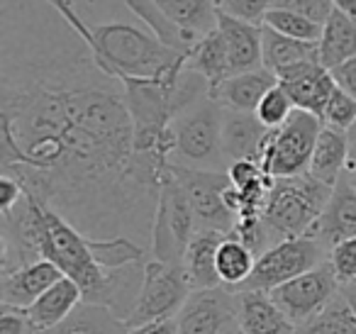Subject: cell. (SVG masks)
I'll use <instances>...</instances> for the list:
<instances>
[{
  "label": "cell",
  "instance_id": "6da1fadb",
  "mask_svg": "<svg viewBox=\"0 0 356 334\" xmlns=\"http://www.w3.org/2000/svg\"><path fill=\"white\" fill-rule=\"evenodd\" d=\"M0 166L88 239L152 249L163 181L137 161L122 81L47 0H3Z\"/></svg>",
  "mask_w": 356,
  "mask_h": 334
},
{
  "label": "cell",
  "instance_id": "7a4b0ae2",
  "mask_svg": "<svg viewBox=\"0 0 356 334\" xmlns=\"http://www.w3.org/2000/svg\"><path fill=\"white\" fill-rule=\"evenodd\" d=\"M69 22L71 30L88 45L100 69L118 81L159 79L188 59L166 49L152 32H144L137 25H127V22L90 25L81 15H74Z\"/></svg>",
  "mask_w": 356,
  "mask_h": 334
},
{
  "label": "cell",
  "instance_id": "3957f363",
  "mask_svg": "<svg viewBox=\"0 0 356 334\" xmlns=\"http://www.w3.org/2000/svg\"><path fill=\"white\" fill-rule=\"evenodd\" d=\"M334 188L315 181L310 173L291 178H273L268 202L261 217L278 241L305 237L325 212Z\"/></svg>",
  "mask_w": 356,
  "mask_h": 334
},
{
  "label": "cell",
  "instance_id": "277c9868",
  "mask_svg": "<svg viewBox=\"0 0 356 334\" xmlns=\"http://www.w3.org/2000/svg\"><path fill=\"white\" fill-rule=\"evenodd\" d=\"M225 110L213 98H205L173 120L171 166L227 171L222 154Z\"/></svg>",
  "mask_w": 356,
  "mask_h": 334
},
{
  "label": "cell",
  "instance_id": "5b68a950",
  "mask_svg": "<svg viewBox=\"0 0 356 334\" xmlns=\"http://www.w3.org/2000/svg\"><path fill=\"white\" fill-rule=\"evenodd\" d=\"M198 232L195 227V215L186 191L176 181L173 171L168 168L166 178L159 191V205L154 215L152 230V259L163 261V264L184 266V256L188 249L191 239Z\"/></svg>",
  "mask_w": 356,
  "mask_h": 334
},
{
  "label": "cell",
  "instance_id": "8992f818",
  "mask_svg": "<svg viewBox=\"0 0 356 334\" xmlns=\"http://www.w3.org/2000/svg\"><path fill=\"white\" fill-rule=\"evenodd\" d=\"M322 120L305 110H293V115L278 129H271L261 157V168L271 178L302 176L310 168L317 137L322 132Z\"/></svg>",
  "mask_w": 356,
  "mask_h": 334
},
{
  "label": "cell",
  "instance_id": "52a82bcc",
  "mask_svg": "<svg viewBox=\"0 0 356 334\" xmlns=\"http://www.w3.org/2000/svg\"><path fill=\"white\" fill-rule=\"evenodd\" d=\"M327 256H330V251H327L312 234L283 239V241H278L276 246H271L266 254L259 256L257 266H254V273L249 276V280L239 290H261V293H271V290L291 283L298 276L307 273V271L325 264Z\"/></svg>",
  "mask_w": 356,
  "mask_h": 334
},
{
  "label": "cell",
  "instance_id": "ba28073f",
  "mask_svg": "<svg viewBox=\"0 0 356 334\" xmlns=\"http://www.w3.org/2000/svg\"><path fill=\"white\" fill-rule=\"evenodd\" d=\"M193 293L186 278L184 266L163 264L149 256L144 264V280L139 298L134 303V310L127 319V327H139V324L156 322V319L176 317Z\"/></svg>",
  "mask_w": 356,
  "mask_h": 334
},
{
  "label": "cell",
  "instance_id": "9c48e42d",
  "mask_svg": "<svg viewBox=\"0 0 356 334\" xmlns=\"http://www.w3.org/2000/svg\"><path fill=\"white\" fill-rule=\"evenodd\" d=\"M176 181L186 191L195 215V227L232 234L237 217L225 202V191L232 186L227 171H203V168L171 166Z\"/></svg>",
  "mask_w": 356,
  "mask_h": 334
},
{
  "label": "cell",
  "instance_id": "30bf717a",
  "mask_svg": "<svg viewBox=\"0 0 356 334\" xmlns=\"http://www.w3.org/2000/svg\"><path fill=\"white\" fill-rule=\"evenodd\" d=\"M341 290V283L337 278L330 261L320 264L317 269L293 278L291 283L271 290V300L286 312V317L296 324L298 329L305 322H310L325 305Z\"/></svg>",
  "mask_w": 356,
  "mask_h": 334
},
{
  "label": "cell",
  "instance_id": "8fae6325",
  "mask_svg": "<svg viewBox=\"0 0 356 334\" xmlns=\"http://www.w3.org/2000/svg\"><path fill=\"white\" fill-rule=\"evenodd\" d=\"M181 334H234L237 322V293L227 288L193 290L176 315Z\"/></svg>",
  "mask_w": 356,
  "mask_h": 334
},
{
  "label": "cell",
  "instance_id": "7c38bea8",
  "mask_svg": "<svg viewBox=\"0 0 356 334\" xmlns=\"http://www.w3.org/2000/svg\"><path fill=\"white\" fill-rule=\"evenodd\" d=\"M276 79L278 86L291 95L296 110H305L310 115H317L320 120L332 93L337 90L332 71L325 69L317 59L291 66V69L281 71Z\"/></svg>",
  "mask_w": 356,
  "mask_h": 334
},
{
  "label": "cell",
  "instance_id": "4fadbf2b",
  "mask_svg": "<svg viewBox=\"0 0 356 334\" xmlns=\"http://www.w3.org/2000/svg\"><path fill=\"white\" fill-rule=\"evenodd\" d=\"M61 278H64V273L47 259L15 269L10 273H3V278H0V305H10V308L20 310L32 308Z\"/></svg>",
  "mask_w": 356,
  "mask_h": 334
},
{
  "label": "cell",
  "instance_id": "5bb4252c",
  "mask_svg": "<svg viewBox=\"0 0 356 334\" xmlns=\"http://www.w3.org/2000/svg\"><path fill=\"white\" fill-rule=\"evenodd\" d=\"M271 129L264 127L254 113H229L222 115V154L225 161H257L261 164Z\"/></svg>",
  "mask_w": 356,
  "mask_h": 334
},
{
  "label": "cell",
  "instance_id": "9a60e30c",
  "mask_svg": "<svg viewBox=\"0 0 356 334\" xmlns=\"http://www.w3.org/2000/svg\"><path fill=\"white\" fill-rule=\"evenodd\" d=\"M327 251L344 239L356 237V188L351 186L349 176H341L332 191L325 212L310 232Z\"/></svg>",
  "mask_w": 356,
  "mask_h": 334
},
{
  "label": "cell",
  "instance_id": "2e32d148",
  "mask_svg": "<svg viewBox=\"0 0 356 334\" xmlns=\"http://www.w3.org/2000/svg\"><path fill=\"white\" fill-rule=\"evenodd\" d=\"M237 322L242 334H300L271 295L261 290H239Z\"/></svg>",
  "mask_w": 356,
  "mask_h": 334
},
{
  "label": "cell",
  "instance_id": "e0dca14e",
  "mask_svg": "<svg viewBox=\"0 0 356 334\" xmlns=\"http://www.w3.org/2000/svg\"><path fill=\"white\" fill-rule=\"evenodd\" d=\"M218 32L227 47L232 76L264 69L261 64V25H249L237 17L218 13Z\"/></svg>",
  "mask_w": 356,
  "mask_h": 334
},
{
  "label": "cell",
  "instance_id": "ac0fdd59",
  "mask_svg": "<svg viewBox=\"0 0 356 334\" xmlns=\"http://www.w3.org/2000/svg\"><path fill=\"white\" fill-rule=\"evenodd\" d=\"M278 86V79L266 69L247 71V74H237L227 79L222 86L210 93V98L220 105L222 110L229 113H257L259 103L271 88Z\"/></svg>",
  "mask_w": 356,
  "mask_h": 334
},
{
  "label": "cell",
  "instance_id": "d6986e66",
  "mask_svg": "<svg viewBox=\"0 0 356 334\" xmlns=\"http://www.w3.org/2000/svg\"><path fill=\"white\" fill-rule=\"evenodd\" d=\"M81 305H83V290L79 288V283H74V280L64 276L59 283L51 285L25 312L30 317L35 334H44L51 332L54 327H59L64 319H69Z\"/></svg>",
  "mask_w": 356,
  "mask_h": 334
},
{
  "label": "cell",
  "instance_id": "ffe728a7",
  "mask_svg": "<svg viewBox=\"0 0 356 334\" xmlns=\"http://www.w3.org/2000/svg\"><path fill=\"white\" fill-rule=\"evenodd\" d=\"M229 234L215 230H200L193 234L188 249L184 256V271L188 278L191 290H203V288H220V276H218V249L222 239Z\"/></svg>",
  "mask_w": 356,
  "mask_h": 334
},
{
  "label": "cell",
  "instance_id": "44dd1931",
  "mask_svg": "<svg viewBox=\"0 0 356 334\" xmlns=\"http://www.w3.org/2000/svg\"><path fill=\"white\" fill-rule=\"evenodd\" d=\"M346 164H349V139H346V132L334 127H322L307 173L315 181L334 188L339 183V178L346 173Z\"/></svg>",
  "mask_w": 356,
  "mask_h": 334
},
{
  "label": "cell",
  "instance_id": "7402d4cb",
  "mask_svg": "<svg viewBox=\"0 0 356 334\" xmlns=\"http://www.w3.org/2000/svg\"><path fill=\"white\" fill-rule=\"evenodd\" d=\"M124 6H127V10L132 13V15H137V20H142L144 25L149 27V32H152L166 49L176 51V54L188 56L191 51H193V47L200 42L198 37L181 30L176 22L168 20L154 0H124Z\"/></svg>",
  "mask_w": 356,
  "mask_h": 334
},
{
  "label": "cell",
  "instance_id": "603a6c76",
  "mask_svg": "<svg viewBox=\"0 0 356 334\" xmlns=\"http://www.w3.org/2000/svg\"><path fill=\"white\" fill-rule=\"evenodd\" d=\"M320 49V64L334 71L344 61L356 56V20L346 13L334 10L330 20L322 25V37L317 42Z\"/></svg>",
  "mask_w": 356,
  "mask_h": 334
},
{
  "label": "cell",
  "instance_id": "cb8c5ba5",
  "mask_svg": "<svg viewBox=\"0 0 356 334\" xmlns=\"http://www.w3.org/2000/svg\"><path fill=\"white\" fill-rule=\"evenodd\" d=\"M312 59L320 61L317 42H298L291 40V37L278 35V32L268 30V27H261V64L273 76Z\"/></svg>",
  "mask_w": 356,
  "mask_h": 334
},
{
  "label": "cell",
  "instance_id": "d4e9b609",
  "mask_svg": "<svg viewBox=\"0 0 356 334\" xmlns=\"http://www.w3.org/2000/svg\"><path fill=\"white\" fill-rule=\"evenodd\" d=\"M186 69L203 76L210 86V93H213L218 86H222L227 79H232L227 47H225L222 35H220L218 30L205 35L203 40L193 47V51H191L188 59H186Z\"/></svg>",
  "mask_w": 356,
  "mask_h": 334
},
{
  "label": "cell",
  "instance_id": "484cf974",
  "mask_svg": "<svg viewBox=\"0 0 356 334\" xmlns=\"http://www.w3.org/2000/svg\"><path fill=\"white\" fill-rule=\"evenodd\" d=\"M154 3L161 8L168 20L198 40L218 30V0H154Z\"/></svg>",
  "mask_w": 356,
  "mask_h": 334
},
{
  "label": "cell",
  "instance_id": "4316f807",
  "mask_svg": "<svg viewBox=\"0 0 356 334\" xmlns=\"http://www.w3.org/2000/svg\"><path fill=\"white\" fill-rule=\"evenodd\" d=\"M215 266H218V276H220L222 288L237 293V290L249 280V276L254 273L257 254L249 251L234 234H229V237H225L222 244H220Z\"/></svg>",
  "mask_w": 356,
  "mask_h": 334
},
{
  "label": "cell",
  "instance_id": "83f0119b",
  "mask_svg": "<svg viewBox=\"0 0 356 334\" xmlns=\"http://www.w3.org/2000/svg\"><path fill=\"white\" fill-rule=\"evenodd\" d=\"M127 322L113 315L103 305L83 303L69 319L44 334H127Z\"/></svg>",
  "mask_w": 356,
  "mask_h": 334
},
{
  "label": "cell",
  "instance_id": "f1b7e54d",
  "mask_svg": "<svg viewBox=\"0 0 356 334\" xmlns=\"http://www.w3.org/2000/svg\"><path fill=\"white\" fill-rule=\"evenodd\" d=\"M300 334H356V310L351 308L344 290L334 295L325 310L315 315L310 322H305Z\"/></svg>",
  "mask_w": 356,
  "mask_h": 334
},
{
  "label": "cell",
  "instance_id": "f546056e",
  "mask_svg": "<svg viewBox=\"0 0 356 334\" xmlns=\"http://www.w3.org/2000/svg\"><path fill=\"white\" fill-rule=\"evenodd\" d=\"M261 27L278 32L283 37H291L298 42H320L322 37V25L307 20V17L298 15V13L283 10V8H273L266 17H264Z\"/></svg>",
  "mask_w": 356,
  "mask_h": 334
},
{
  "label": "cell",
  "instance_id": "4dcf8cb0",
  "mask_svg": "<svg viewBox=\"0 0 356 334\" xmlns=\"http://www.w3.org/2000/svg\"><path fill=\"white\" fill-rule=\"evenodd\" d=\"M293 110H296V105H293L291 95H288L281 86H276V88H271L266 95H264V100L259 103V108L254 115H257L259 122H261L264 127L278 129L281 125H286V120L293 115Z\"/></svg>",
  "mask_w": 356,
  "mask_h": 334
},
{
  "label": "cell",
  "instance_id": "1f68e13d",
  "mask_svg": "<svg viewBox=\"0 0 356 334\" xmlns=\"http://www.w3.org/2000/svg\"><path fill=\"white\" fill-rule=\"evenodd\" d=\"M354 122H356V100L337 86L330 103H327L325 113H322V125H325V127L341 129V132H349V129L354 127Z\"/></svg>",
  "mask_w": 356,
  "mask_h": 334
},
{
  "label": "cell",
  "instance_id": "d6a6232c",
  "mask_svg": "<svg viewBox=\"0 0 356 334\" xmlns=\"http://www.w3.org/2000/svg\"><path fill=\"white\" fill-rule=\"evenodd\" d=\"M276 8V0H218V10L249 25H261L264 17Z\"/></svg>",
  "mask_w": 356,
  "mask_h": 334
},
{
  "label": "cell",
  "instance_id": "836d02e7",
  "mask_svg": "<svg viewBox=\"0 0 356 334\" xmlns=\"http://www.w3.org/2000/svg\"><path fill=\"white\" fill-rule=\"evenodd\" d=\"M327 261H330L332 269H334L341 288L354 285L356 283V237H351V239H344V241H339V244L332 246Z\"/></svg>",
  "mask_w": 356,
  "mask_h": 334
},
{
  "label": "cell",
  "instance_id": "e575fe53",
  "mask_svg": "<svg viewBox=\"0 0 356 334\" xmlns=\"http://www.w3.org/2000/svg\"><path fill=\"white\" fill-rule=\"evenodd\" d=\"M276 8L298 13V15L317 22V25H325L332 13H334L332 0H276Z\"/></svg>",
  "mask_w": 356,
  "mask_h": 334
},
{
  "label": "cell",
  "instance_id": "d590c367",
  "mask_svg": "<svg viewBox=\"0 0 356 334\" xmlns=\"http://www.w3.org/2000/svg\"><path fill=\"white\" fill-rule=\"evenodd\" d=\"M0 334H35L25 310L0 305Z\"/></svg>",
  "mask_w": 356,
  "mask_h": 334
},
{
  "label": "cell",
  "instance_id": "8d00e7d4",
  "mask_svg": "<svg viewBox=\"0 0 356 334\" xmlns=\"http://www.w3.org/2000/svg\"><path fill=\"white\" fill-rule=\"evenodd\" d=\"M227 176L234 188H249L261 181L266 173H264L261 164H257V161H234V164H229Z\"/></svg>",
  "mask_w": 356,
  "mask_h": 334
},
{
  "label": "cell",
  "instance_id": "74e56055",
  "mask_svg": "<svg viewBox=\"0 0 356 334\" xmlns=\"http://www.w3.org/2000/svg\"><path fill=\"white\" fill-rule=\"evenodd\" d=\"M25 198V186L13 176H0V215H8Z\"/></svg>",
  "mask_w": 356,
  "mask_h": 334
},
{
  "label": "cell",
  "instance_id": "f35d334b",
  "mask_svg": "<svg viewBox=\"0 0 356 334\" xmlns=\"http://www.w3.org/2000/svg\"><path fill=\"white\" fill-rule=\"evenodd\" d=\"M332 79H334V84L339 86L344 93H349L351 98L356 100V56L344 61L341 66H337V69L332 71Z\"/></svg>",
  "mask_w": 356,
  "mask_h": 334
},
{
  "label": "cell",
  "instance_id": "ab89813d",
  "mask_svg": "<svg viewBox=\"0 0 356 334\" xmlns=\"http://www.w3.org/2000/svg\"><path fill=\"white\" fill-rule=\"evenodd\" d=\"M127 334H181V332H178L176 317H168V319H156V322L139 324V327H129Z\"/></svg>",
  "mask_w": 356,
  "mask_h": 334
},
{
  "label": "cell",
  "instance_id": "60d3db41",
  "mask_svg": "<svg viewBox=\"0 0 356 334\" xmlns=\"http://www.w3.org/2000/svg\"><path fill=\"white\" fill-rule=\"evenodd\" d=\"M346 139H349V164H346V173H356V122H354V127L346 132Z\"/></svg>",
  "mask_w": 356,
  "mask_h": 334
},
{
  "label": "cell",
  "instance_id": "b9f144b4",
  "mask_svg": "<svg viewBox=\"0 0 356 334\" xmlns=\"http://www.w3.org/2000/svg\"><path fill=\"white\" fill-rule=\"evenodd\" d=\"M332 6H334V10L346 13V15L356 20V0H332Z\"/></svg>",
  "mask_w": 356,
  "mask_h": 334
},
{
  "label": "cell",
  "instance_id": "7bdbcfd3",
  "mask_svg": "<svg viewBox=\"0 0 356 334\" xmlns=\"http://www.w3.org/2000/svg\"><path fill=\"white\" fill-rule=\"evenodd\" d=\"M341 290H344V293H346V298H349L351 308L356 310V293H354V290H349V288H341Z\"/></svg>",
  "mask_w": 356,
  "mask_h": 334
},
{
  "label": "cell",
  "instance_id": "ee69618b",
  "mask_svg": "<svg viewBox=\"0 0 356 334\" xmlns=\"http://www.w3.org/2000/svg\"><path fill=\"white\" fill-rule=\"evenodd\" d=\"M346 176H349V181H351V186L356 188V173H346Z\"/></svg>",
  "mask_w": 356,
  "mask_h": 334
},
{
  "label": "cell",
  "instance_id": "f6af8a7d",
  "mask_svg": "<svg viewBox=\"0 0 356 334\" xmlns=\"http://www.w3.org/2000/svg\"><path fill=\"white\" fill-rule=\"evenodd\" d=\"M349 290H354V293H356V283H354V285H349Z\"/></svg>",
  "mask_w": 356,
  "mask_h": 334
},
{
  "label": "cell",
  "instance_id": "bcb514c9",
  "mask_svg": "<svg viewBox=\"0 0 356 334\" xmlns=\"http://www.w3.org/2000/svg\"><path fill=\"white\" fill-rule=\"evenodd\" d=\"M234 334H242V332H234Z\"/></svg>",
  "mask_w": 356,
  "mask_h": 334
}]
</instances>
